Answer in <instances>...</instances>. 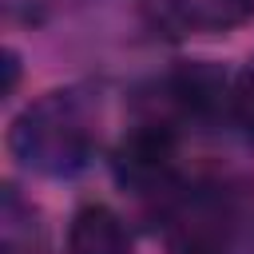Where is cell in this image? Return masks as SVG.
Segmentation results:
<instances>
[{
	"mask_svg": "<svg viewBox=\"0 0 254 254\" xmlns=\"http://www.w3.org/2000/svg\"><path fill=\"white\" fill-rule=\"evenodd\" d=\"M95 147L99 111L79 87L44 91L8 123V155L40 179H75L91 167Z\"/></svg>",
	"mask_w": 254,
	"mask_h": 254,
	"instance_id": "1",
	"label": "cell"
},
{
	"mask_svg": "<svg viewBox=\"0 0 254 254\" xmlns=\"http://www.w3.org/2000/svg\"><path fill=\"white\" fill-rule=\"evenodd\" d=\"M175 159L179 139L175 127L163 119L135 123L111 151V175L131 194H163L175 187Z\"/></svg>",
	"mask_w": 254,
	"mask_h": 254,
	"instance_id": "2",
	"label": "cell"
},
{
	"mask_svg": "<svg viewBox=\"0 0 254 254\" xmlns=\"http://www.w3.org/2000/svg\"><path fill=\"white\" fill-rule=\"evenodd\" d=\"M163 95L179 119H190V123H214L222 115L230 119L234 75L214 60H183L163 79Z\"/></svg>",
	"mask_w": 254,
	"mask_h": 254,
	"instance_id": "3",
	"label": "cell"
},
{
	"mask_svg": "<svg viewBox=\"0 0 254 254\" xmlns=\"http://www.w3.org/2000/svg\"><path fill=\"white\" fill-rule=\"evenodd\" d=\"M254 0H147V20L163 36H202L230 32L246 24Z\"/></svg>",
	"mask_w": 254,
	"mask_h": 254,
	"instance_id": "4",
	"label": "cell"
},
{
	"mask_svg": "<svg viewBox=\"0 0 254 254\" xmlns=\"http://www.w3.org/2000/svg\"><path fill=\"white\" fill-rule=\"evenodd\" d=\"M67 254H131V234L127 222L103 206V202H83L67 218Z\"/></svg>",
	"mask_w": 254,
	"mask_h": 254,
	"instance_id": "5",
	"label": "cell"
},
{
	"mask_svg": "<svg viewBox=\"0 0 254 254\" xmlns=\"http://www.w3.org/2000/svg\"><path fill=\"white\" fill-rule=\"evenodd\" d=\"M0 254H48V226L16 187L0 194Z\"/></svg>",
	"mask_w": 254,
	"mask_h": 254,
	"instance_id": "6",
	"label": "cell"
},
{
	"mask_svg": "<svg viewBox=\"0 0 254 254\" xmlns=\"http://www.w3.org/2000/svg\"><path fill=\"white\" fill-rule=\"evenodd\" d=\"M230 119L234 127L254 139V56L234 71V99H230Z\"/></svg>",
	"mask_w": 254,
	"mask_h": 254,
	"instance_id": "7",
	"label": "cell"
},
{
	"mask_svg": "<svg viewBox=\"0 0 254 254\" xmlns=\"http://www.w3.org/2000/svg\"><path fill=\"white\" fill-rule=\"evenodd\" d=\"M48 12V0H4V16L20 24H40Z\"/></svg>",
	"mask_w": 254,
	"mask_h": 254,
	"instance_id": "8",
	"label": "cell"
},
{
	"mask_svg": "<svg viewBox=\"0 0 254 254\" xmlns=\"http://www.w3.org/2000/svg\"><path fill=\"white\" fill-rule=\"evenodd\" d=\"M4 83H0V95L4 99H12L16 95V83H20V56H16V48H4Z\"/></svg>",
	"mask_w": 254,
	"mask_h": 254,
	"instance_id": "9",
	"label": "cell"
}]
</instances>
